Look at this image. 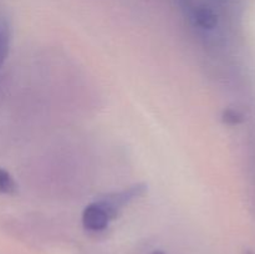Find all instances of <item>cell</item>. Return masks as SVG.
<instances>
[{
    "label": "cell",
    "instance_id": "1",
    "mask_svg": "<svg viewBox=\"0 0 255 254\" xmlns=\"http://www.w3.org/2000/svg\"><path fill=\"white\" fill-rule=\"evenodd\" d=\"M147 192V186L144 183H137L134 186L128 187L124 191L115 192V193L107 194L104 198H101L99 202L105 211L107 212L109 217L112 219L119 216L120 211L124 208L126 204L131 203L133 199L142 197Z\"/></svg>",
    "mask_w": 255,
    "mask_h": 254
},
{
    "label": "cell",
    "instance_id": "5",
    "mask_svg": "<svg viewBox=\"0 0 255 254\" xmlns=\"http://www.w3.org/2000/svg\"><path fill=\"white\" fill-rule=\"evenodd\" d=\"M17 186L11 174L4 168H0V193L12 196L16 193Z\"/></svg>",
    "mask_w": 255,
    "mask_h": 254
},
{
    "label": "cell",
    "instance_id": "9",
    "mask_svg": "<svg viewBox=\"0 0 255 254\" xmlns=\"http://www.w3.org/2000/svg\"><path fill=\"white\" fill-rule=\"evenodd\" d=\"M244 254H255V253L253 251H246L244 252Z\"/></svg>",
    "mask_w": 255,
    "mask_h": 254
},
{
    "label": "cell",
    "instance_id": "4",
    "mask_svg": "<svg viewBox=\"0 0 255 254\" xmlns=\"http://www.w3.org/2000/svg\"><path fill=\"white\" fill-rule=\"evenodd\" d=\"M9 42H10V31L9 25L6 20L0 17V67L4 64L5 59L9 52Z\"/></svg>",
    "mask_w": 255,
    "mask_h": 254
},
{
    "label": "cell",
    "instance_id": "2",
    "mask_svg": "<svg viewBox=\"0 0 255 254\" xmlns=\"http://www.w3.org/2000/svg\"><path fill=\"white\" fill-rule=\"evenodd\" d=\"M111 218L109 217L107 212L105 211L104 207L99 203L89 204L85 207L82 212V226L91 232H100L107 228Z\"/></svg>",
    "mask_w": 255,
    "mask_h": 254
},
{
    "label": "cell",
    "instance_id": "3",
    "mask_svg": "<svg viewBox=\"0 0 255 254\" xmlns=\"http://www.w3.org/2000/svg\"><path fill=\"white\" fill-rule=\"evenodd\" d=\"M189 19L204 30H212L218 25V15L207 4H196Z\"/></svg>",
    "mask_w": 255,
    "mask_h": 254
},
{
    "label": "cell",
    "instance_id": "6",
    "mask_svg": "<svg viewBox=\"0 0 255 254\" xmlns=\"http://www.w3.org/2000/svg\"><path fill=\"white\" fill-rule=\"evenodd\" d=\"M222 121L229 126H236V125L243 122V115L233 109H227L222 114Z\"/></svg>",
    "mask_w": 255,
    "mask_h": 254
},
{
    "label": "cell",
    "instance_id": "8",
    "mask_svg": "<svg viewBox=\"0 0 255 254\" xmlns=\"http://www.w3.org/2000/svg\"><path fill=\"white\" fill-rule=\"evenodd\" d=\"M152 254H164V253H163V252H161V251H154Z\"/></svg>",
    "mask_w": 255,
    "mask_h": 254
},
{
    "label": "cell",
    "instance_id": "7",
    "mask_svg": "<svg viewBox=\"0 0 255 254\" xmlns=\"http://www.w3.org/2000/svg\"><path fill=\"white\" fill-rule=\"evenodd\" d=\"M178 2H179V5L182 6V9H183L184 11H186L187 14L191 16L194 6H196V2H194V0H178Z\"/></svg>",
    "mask_w": 255,
    "mask_h": 254
}]
</instances>
